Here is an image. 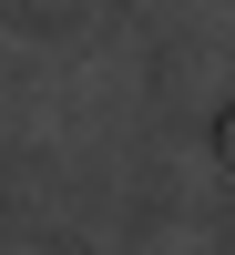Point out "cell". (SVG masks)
I'll list each match as a JSON object with an SVG mask.
<instances>
[{"mask_svg":"<svg viewBox=\"0 0 235 255\" xmlns=\"http://www.w3.org/2000/svg\"><path fill=\"white\" fill-rule=\"evenodd\" d=\"M215 163H225V184H235V113H225V133H215Z\"/></svg>","mask_w":235,"mask_h":255,"instance_id":"1","label":"cell"}]
</instances>
